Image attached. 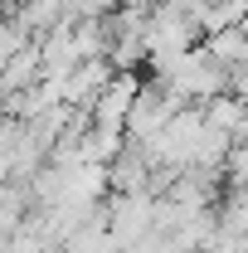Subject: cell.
Here are the masks:
<instances>
[{"label":"cell","mask_w":248,"mask_h":253,"mask_svg":"<svg viewBox=\"0 0 248 253\" xmlns=\"http://www.w3.org/2000/svg\"><path fill=\"white\" fill-rule=\"evenodd\" d=\"M180 107H185V102H180V97H170L165 88H141L122 126L131 131V136H136V141H141V146H146V141H156V136L165 131V122H170Z\"/></svg>","instance_id":"cell-1"},{"label":"cell","mask_w":248,"mask_h":253,"mask_svg":"<svg viewBox=\"0 0 248 253\" xmlns=\"http://www.w3.org/2000/svg\"><path fill=\"white\" fill-rule=\"evenodd\" d=\"M136 93H141V83H136V73H117V78H107V88L93 97V122L97 131H122L126 112H131V102H136Z\"/></svg>","instance_id":"cell-2"},{"label":"cell","mask_w":248,"mask_h":253,"mask_svg":"<svg viewBox=\"0 0 248 253\" xmlns=\"http://www.w3.org/2000/svg\"><path fill=\"white\" fill-rule=\"evenodd\" d=\"M30 78H39V44H25L15 59L0 68V97H15Z\"/></svg>","instance_id":"cell-3"},{"label":"cell","mask_w":248,"mask_h":253,"mask_svg":"<svg viewBox=\"0 0 248 253\" xmlns=\"http://www.w3.org/2000/svg\"><path fill=\"white\" fill-rule=\"evenodd\" d=\"M205 54H209V63H219V68L229 73L234 63H244V59H248V39H244L239 30H219V34H209Z\"/></svg>","instance_id":"cell-4"}]
</instances>
